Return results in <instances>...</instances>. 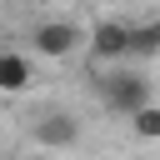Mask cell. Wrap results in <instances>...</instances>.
I'll list each match as a JSON object with an SVG mask.
<instances>
[{"mask_svg":"<svg viewBox=\"0 0 160 160\" xmlns=\"http://www.w3.org/2000/svg\"><path fill=\"white\" fill-rule=\"evenodd\" d=\"M95 90H100V105L115 110V115H125V120H130L140 105H150V80H145L140 70H125L120 60L95 75Z\"/></svg>","mask_w":160,"mask_h":160,"instance_id":"cell-1","label":"cell"},{"mask_svg":"<svg viewBox=\"0 0 160 160\" xmlns=\"http://www.w3.org/2000/svg\"><path fill=\"white\" fill-rule=\"evenodd\" d=\"M85 40H90V30H80L75 20H40L30 30V45L45 60H70L75 50H85Z\"/></svg>","mask_w":160,"mask_h":160,"instance_id":"cell-2","label":"cell"},{"mask_svg":"<svg viewBox=\"0 0 160 160\" xmlns=\"http://www.w3.org/2000/svg\"><path fill=\"white\" fill-rule=\"evenodd\" d=\"M85 50H90L95 65H115V60H125V55H130V25H125V20H100V25L90 30Z\"/></svg>","mask_w":160,"mask_h":160,"instance_id":"cell-3","label":"cell"},{"mask_svg":"<svg viewBox=\"0 0 160 160\" xmlns=\"http://www.w3.org/2000/svg\"><path fill=\"white\" fill-rule=\"evenodd\" d=\"M30 140L40 150H70V145H80V120L70 110H50V115H40L30 125Z\"/></svg>","mask_w":160,"mask_h":160,"instance_id":"cell-4","label":"cell"},{"mask_svg":"<svg viewBox=\"0 0 160 160\" xmlns=\"http://www.w3.org/2000/svg\"><path fill=\"white\" fill-rule=\"evenodd\" d=\"M30 80H35L30 55H20V50H0V90H5V95H20V90H30Z\"/></svg>","mask_w":160,"mask_h":160,"instance_id":"cell-5","label":"cell"},{"mask_svg":"<svg viewBox=\"0 0 160 160\" xmlns=\"http://www.w3.org/2000/svg\"><path fill=\"white\" fill-rule=\"evenodd\" d=\"M130 55H135V60L160 55V20H150V25H130Z\"/></svg>","mask_w":160,"mask_h":160,"instance_id":"cell-6","label":"cell"},{"mask_svg":"<svg viewBox=\"0 0 160 160\" xmlns=\"http://www.w3.org/2000/svg\"><path fill=\"white\" fill-rule=\"evenodd\" d=\"M130 130H135L140 140H160V105H155V100L140 105V110L130 115Z\"/></svg>","mask_w":160,"mask_h":160,"instance_id":"cell-7","label":"cell"}]
</instances>
